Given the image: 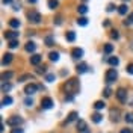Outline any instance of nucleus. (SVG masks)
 <instances>
[{"label": "nucleus", "mask_w": 133, "mask_h": 133, "mask_svg": "<svg viewBox=\"0 0 133 133\" xmlns=\"http://www.w3.org/2000/svg\"><path fill=\"white\" fill-rule=\"evenodd\" d=\"M64 89H65L66 94H71V95L77 94V92H79V80H77V79L68 80V82L64 85Z\"/></svg>", "instance_id": "nucleus-1"}, {"label": "nucleus", "mask_w": 133, "mask_h": 133, "mask_svg": "<svg viewBox=\"0 0 133 133\" xmlns=\"http://www.w3.org/2000/svg\"><path fill=\"white\" fill-rule=\"evenodd\" d=\"M116 77H118V73H116L115 68H110V70H108L106 71V76H104V80H106V83H112L114 80H115Z\"/></svg>", "instance_id": "nucleus-2"}, {"label": "nucleus", "mask_w": 133, "mask_h": 133, "mask_svg": "<svg viewBox=\"0 0 133 133\" xmlns=\"http://www.w3.org/2000/svg\"><path fill=\"white\" fill-rule=\"evenodd\" d=\"M23 123V118L21 116H18V115H14V116H11L8 121H6V124L11 125V127H18V125Z\"/></svg>", "instance_id": "nucleus-3"}, {"label": "nucleus", "mask_w": 133, "mask_h": 133, "mask_svg": "<svg viewBox=\"0 0 133 133\" xmlns=\"http://www.w3.org/2000/svg\"><path fill=\"white\" fill-rule=\"evenodd\" d=\"M27 18H29V21H30V23L38 24V23L41 21V14H39V12H36V11H32V12H29V14H27Z\"/></svg>", "instance_id": "nucleus-4"}, {"label": "nucleus", "mask_w": 133, "mask_h": 133, "mask_svg": "<svg viewBox=\"0 0 133 133\" xmlns=\"http://www.w3.org/2000/svg\"><path fill=\"white\" fill-rule=\"evenodd\" d=\"M39 88H41L39 85H36V83H30V85H27V86L24 88V94L26 95H32V94H35Z\"/></svg>", "instance_id": "nucleus-5"}, {"label": "nucleus", "mask_w": 133, "mask_h": 133, "mask_svg": "<svg viewBox=\"0 0 133 133\" xmlns=\"http://www.w3.org/2000/svg\"><path fill=\"white\" fill-rule=\"evenodd\" d=\"M116 98L119 100L121 103H125V100H127V92H125L124 88H119V89L116 91Z\"/></svg>", "instance_id": "nucleus-6"}, {"label": "nucleus", "mask_w": 133, "mask_h": 133, "mask_svg": "<svg viewBox=\"0 0 133 133\" xmlns=\"http://www.w3.org/2000/svg\"><path fill=\"white\" fill-rule=\"evenodd\" d=\"M41 108L42 109H51L53 108V100L50 97H45V98L41 100Z\"/></svg>", "instance_id": "nucleus-7"}, {"label": "nucleus", "mask_w": 133, "mask_h": 133, "mask_svg": "<svg viewBox=\"0 0 133 133\" xmlns=\"http://www.w3.org/2000/svg\"><path fill=\"white\" fill-rule=\"evenodd\" d=\"M103 61H104V62H109V64H110L112 66H116L118 64H119V59L116 58V56H110V58H104Z\"/></svg>", "instance_id": "nucleus-8"}, {"label": "nucleus", "mask_w": 133, "mask_h": 133, "mask_svg": "<svg viewBox=\"0 0 133 133\" xmlns=\"http://www.w3.org/2000/svg\"><path fill=\"white\" fill-rule=\"evenodd\" d=\"M71 55H73V58L74 59H80V58H83V50L79 49V47H76V49H73Z\"/></svg>", "instance_id": "nucleus-9"}, {"label": "nucleus", "mask_w": 133, "mask_h": 133, "mask_svg": "<svg viewBox=\"0 0 133 133\" xmlns=\"http://www.w3.org/2000/svg\"><path fill=\"white\" fill-rule=\"evenodd\" d=\"M18 35H20L18 32L11 30V32H6V33H5V38H6V39H9V41H14V39H17V38H18Z\"/></svg>", "instance_id": "nucleus-10"}, {"label": "nucleus", "mask_w": 133, "mask_h": 133, "mask_svg": "<svg viewBox=\"0 0 133 133\" xmlns=\"http://www.w3.org/2000/svg\"><path fill=\"white\" fill-rule=\"evenodd\" d=\"M11 62H12V55H11V53H6V55H3L2 64H3V65H9Z\"/></svg>", "instance_id": "nucleus-11"}, {"label": "nucleus", "mask_w": 133, "mask_h": 133, "mask_svg": "<svg viewBox=\"0 0 133 133\" xmlns=\"http://www.w3.org/2000/svg\"><path fill=\"white\" fill-rule=\"evenodd\" d=\"M41 61H42V56H41V55H33L32 58H30V64H32V65H38Z\"/></svg>", "instance_id": "nucleus-12"}, {"label": "nucleus", "mask_w": 133, "mask_h": 133, "mask_svg": "<svg viewBox=\"0 0 133 133\" xmlns=\"http://www.w3.org/2000/svg\"><path fill=\"white\" fill-rule=\"evenodd\" d=\"M77 130H79V132L88 130V129H86V123H85L83 119H77Z\"/></svg>", "instance_id": "nucleus-13"}, {"label": "nucleus", "mask_w": 133, "mask_h": 133, "mask_svg": "<svg viewBox=\"0 0 133 133\" xmlns=\"http://www.w3.org/2000/svg\"><path fill=\"white\" fill-rule=\"evenodd\" d=\"M74 119H77V112H70V115H68V118H66V121L64 124H70V123H73Z\"/></svg>", "instance_id": "nucleus-14"}, {"label": "nucleus", "mask_w": 133, "mask_h": 133, "mask_svg": "<svg viewBox=\"0 0 133 133\" xmlns=\"http://www.w3.org/2000/svg\"><path fill=\"white\" fill-rule=\"evenodd\" d=\"M76 70H77V73H79V74H83V73H86V71H88V65H86V64H79Z\"/></svg>", "instance_id": "nucleus-15"}, {"label": "nucleus", "mask_w": 133, "mask_h": 133, "mask_svg": "<svg viewBox=\"0 0 133 133\" xmlns=\"http://www.w3.org/2000/svg\"><path fill=\"white\" fill-rule=\"evenodd\" d=\"M26 51H29V53H32V51H35V49H36V45H35V42H27V44H26Z\"/></svg>", "instance_id": "nucleus-16"}, {"label": "nucleus", "mask_w": 133, "mask_h": 133, "mask_svg": "<svg viewBox=\"0 0 133 133\" xmlns=\"http://www.w3.org/2000/svg\"><path fill=\"white\" fill-rule=\"evenodd\" d=\"M65 38H66V41L73 42V41H74V39H76V32H73V30H70V32H66Z\"/></svg>", "instance_id": "nucleus-17"}, {"label": "nucleus", "mask_w": 133, "mask_h": 133, "mask_svg": "<svg viewBox=\"0 0 133 133\" xmlns=\"http://www.w3.org/2000/svg\"><path fill=\"white\" fill-rule=\"evenodd\" d=\"M49 58H50L51 62H56V61H59V53H58V51H50Z\"/></svg>", "instance_id": "nucleus-18"}, {"label": "nucleus", "mask_w": 133, "mask_h": 133, "mask_svg": "<svg viewBox=\"0 0 133 133\" xmlns=\"http://www.w3.org/2000/svg\"><path fill=\"white\" fill-rule=\"evenodd\" d=\"M104 106H106V104H104V101H101V100L94 103V109H95V110H101V109H104Z\"/></svg>", "instance_id": "nucleus-19"}, {"label": "nucleus", "mask_w": 133, "mask_h": 133, "mask_svg": "<svg viewBox=\"0 0 133 133\" xmlns=\"http://www.w3.org/2000/svg\"><path fill=\"white\" fill-rule=\"evenodd\" d=\"M9 26H11L12 29H18V27H20V21H18L17 18H12V20H9Z\"/></svg>", "instance_id": "nucleus-20"}, {"label": "nucleus", "mask_w": 133, "mask_h": 133, "mask_svg": "<svg viewBox=\"0 0 133 133\" xmlns=\"http://www.w3.org/2000/svg\"><path fill=\"white\" fill-rule=\"evenodd\" d=\"M92 121H94L95 124H98V123L103 121V116L100 115V114H94V115H92Z\"/></svg>", "instance_id": "nucleus-21"}, {"label": "nucleus", "mask_w": 133, "mask_h": 133, "mask_svg": "<svg viewBox=\"0 0 133 133\" xmlns=\"http://www.w3.org/2000/svg\"><path fill=\"white\" fill-rule=\"evenodd\" d=\"M12 104V98L9 97V95H6L5 98H3V101H2V106H11Z\"/></svg>", "instance_id": "nucleus-22"}, {"label": "nucleus", "mask_w": 133, "mask_h": 133, "mask_svg": "<svg viewBox=\"0 0 133 133\" xmlns=\"http://www.w3.org/2000/svg\"><path fill=\"white\" fill-rule=\"evenodd\" d=\"M118 12H119L121 15H125V14L129 12V8H127V5H121V6L118 8Z\"/></svg>", "instance_id": "nucleus-23"}, {"label": "nucleus", "mask_w": 133, "mask_h": 133, "mask_svg": "<svg viewBox=\"0 0 133 133\" xmlns=\"http://www.w3.org/2000/svg\"><path fill=\"white\" fill-rule=\"evenodd\" d=\"M77 11H79V14H86V12H88V6H86V5H80V6L77 8Z\"/></svg>", "instance_id": "nucleus-24"}, {"label": "nucleus", "mask_w": 133, "mask_h": 133, "mask_svg": "<svg viewBox=\"0 0 133 133\" xmlns=\"http://www.w3.org/2000/svg\"><path fill=\"white\" fill-rule=\"evenodd\" d=\"M11 89V83H2V92H8Z\"/></svg>", "instance_id": "nucleus-25"}, {"label": "nucleus", "mask_w": 133, "mask_h": 133, "mask_svg": "<svg viewBox=\"0 0 133 133\" xmlns=\"http://www.w3.org/2000/svg\"><path fill=\"white\" fill-rule=\"evenodd\" d=\"M77 24H79V26H86V24H88V18H85V17L79 18V20H77Z\"/></svg>", "instance_id": "nucleus-26"}, {"label": "nucleus", "mask_w": 133, "mask_h": 133, "mask_svg": "<svg viewBox=\"0 0 133 133\" xmlns=\"http://www.w3.org/2000/svg\"><path fill=\"white\" fill-rule=\"evenodd\" d=\"M12 76H14V73H11V71H9V73H3V74H2V80L5 82V80H8V79H11Z\"/></svg>", "instance_id": "nucleus-27"}, {"label": "nucleus", "mask_w": 133, "mask_h": 133, "mask_svg": "<svg viewBox=\"0 0 133 133\" xmlns=\"http://www.w3.org/2000/svg\"><path fill=\"white\" fill-rule=\"evenodd\" d=\"M112 50H114V45H112V44H106V45H104V53H106V55L112 53Z\"/></svg>", "instance_id": "nucleus-28"}, {"label": "nucleus", "mask_w": 133, "mask_h": 133, "mask_svg": "<svg viewBox=\"0 0 133 133\" xmlns=\"http://www.w3.org/2000/svg\"><path fill=\"white\" fill-rule=\"evenodd\" d=\"M53 42H55V39H53V36H47V38H45V45H49V47H51V45H53Z\"/></svg>", "instance_id": "nucleus-29"}, {"label": "nucleus", "mask_w": 133, "mask_h": 133, "mask_svg": "<svg viewBox=\"0 0 133 133\" xmlns=\"http://www.w3.org/2000/svg\"><path fill=\"white\" fill-rule=\"evenodd\" d=\"M58 6V0H49V8L50 9H55Z\"/></svg>", "instance_id": "nucleus-30"}, {"label": "nucleus", "mask_w": 133, "mask_h": 133, "mask_svg": "<svg viewBox=\"0 0 133 133\" xmlns=\"http://www.w3.org/2000/svg\"><path fill=\"white\" fill-rule=\"evenodd\" d=\"M132 23H133V12L129 15V18L124 21V26H129V24H132Z\"/></svg>", "instance_id": "nucleus-31"}, {"label": "nucleus", "mask_w": 133, "mask_h": 133, "mask_svg": "<svg viewBox=\"0 0 133 133\" xmlns=\"http://www.w3.org/2000/svg\"><path fill=\"white\" fill-rule=\"evenodd\" d=\"M27 79H32V76H30V74H23L20 79H18V82H26Z\"/></svg>", "instance_id": "nucleus-32"}, {"label": "nucleus", "mask_w": 133, "mask_h": 133, "mask_svg": "<svg viewBox=\"0 0 133 133\" xmlns=\"http://www.w3.org/2000/svg\"><path fill=\"white\" fill-rule=\"evenodd\" d=\"M45 80H47V82H55V80H56V76L55 74H47L45 76Z\"/></svg>", "instance_id": "nucleus-33"}, {"label": "nucleus", "mask_w": 133, "mask_h": 133, "mask_svg": "<svg viewBox=\"0 0 133 133\" xmlns=\"http://www.w3.org/2000/svg\"><path fill=\"white\" fill-rule=\"evenodd\" d=\"M24 104L27 106V108H32V106H33V100L32 98H26L24 100Z\"/></svg>", "instance_id": "nucleus-34"}, {"label": "nucleus", "mask_w": 133, "mask_h": 133, "mask_svg": "<svg viewBox=\"0 0 133 133\" xmlns=\"http://www.w3.org/2000/svg\"><path fill=\"white\" fill-rule=\"evenodd\" d=\"M17 45H18V41L14 39V41H9V49H15Z\"/></svg>", "instance_id": "nucleus-35"}, {"label": "nucleus", "mask_w": 133, "mask_h": 133, "mask_svg": "<svg viewBox=\"0 0 133 133\" xmlns=\"http://www.w3.org/2000/svg\"><path fill=\"white\" fill-rule=\"evenodd\" d=\"M124 119L127 121V123H133V114H127Z\"/></svg>", "instance_id": "nucleus-36"}, {"label": "nucleus", "mask_w": 133, "mask_h": 133, "mask_svg": "<svg viewBox=\"0 0 133 133\" xmlns=\"http://www.w3.org/2000/svg\"><path fill=\"white\" fill-rule=\"evenodd\" d=\"M110 36H112L114 39H118V38H119V33H118V30H112V33H110Z\"/></svg>", "instance_id": "nucleus-37"}, {"label": "nucleus", "mask_w": 133, "mask_h": 133, "mask_svg": "<svg viewBox=\"0 0 133 133\" xmlns=\"http://www.w3.org/2000/svg\"><path fill=\"white\" fill-rule=\"evenodd\" d=\"M11 133H23V129H20V127H14V129L11 130Z\"/></svg>", "instance_id": "nucleus-38"}, {"label": "nucleus", "mask_w": 133, "mask_h": 133, "mask_svg": "<svg viewBox=\"0 0 133 133\" xmlns=\"http://www.w3.org/2000/svg\"><path fill=\"white\" fill-rule=\"evenodd\" d=\"M110 94H112L110 88H106V89H104V97H110Z\"/></svg>", "instance_id": "nucleus-39"}, {"label": "nucleus", "mask_w": 133, "mask_h": 133, "mask_svg": "<svg viewBox=\"0 0 133 133\" xmlns=\"http://www.w3.org/2000/svg\"><path fill=\"white\" fill-rule=\"evenodd\" d=\"M36 71H38V73H39V74H44V73H45V71H47V70H45V66H39V68H38V70H36Z\"/></svg>", "instance_id": "nucleus-40"}, {"label": "nucleus", "mask_w": 133, "mask_h": 133, "mask_svg": "<svg viewBox=\"0 0 133 133\" xmlns=\"http://www.w3.org/2000/svg\"><path fill=\"white\" fill-rule=\"evenodd\" d=\"M114 9H115V6H114V3H109V5H108V12H112Z\"/></svg>", "instance_id": "nucleus-41"}, {"label": "nucleus", "mask_w": 133, "mask_h": 133, "mask_svg": "<svg viewBox=\"0 0 133 133\" xmlns=\"http://www.w3.org/2000/svg\"><path fill=\"white\" fill-rule=\"evenodd\" d=\"M127 73L129 74H133V64H130V65L127 66Z\"/></svg>", "instance_id": "nucleus-42"}, {"label": "nucleus", "mask_w": 133, "mask_h": 133, "mask_svg": "<svg viewBox=\"0 0 133 133\" xmlns=\"http://www.w3.org/2000/svg\"><path fill=\"white\" fill-rule=\"evenodd\" d=\"M73 98H74V95H71V94H66V95H65V100H66V101H71Z\"/></svg>", "instance_id": "nucleus-43"}, {"label": "nucleus", "mask_w": 133, "mask_h": 133, "mask_svg": "<svg viewBox=\"0 0 133 133\" xmlns=\"http://www.w3.org/2000/svg\"><path fill=\"white\" fill-rule=\"evenodd\" d=\"M14 11H20V3H14Z\"/></svg>", "instance_id": "nucleus-44"}, {"label": "nucleus", "mask_w": 133, "mask_h": 133, "mask_svg": "<svg viewBox=\"0 0 133 133\" xmlns=\"http://www.w3.org/2000/svg\"><path fill=\"white\" fill-rule=\"evenodd\" d=\"M55 23H56V24H62V18H61V17H58V18H56V21H55Z\"/></svg>", "instance_id": "nucleus-45"}, {"label": "nucleus", "mask_w": 133, "mask_h": 133, "mask_svg": "<svg viewBox=\"0 0 133 133\" xmlns=\"http://www.w3.org/2000/svg\"><path fill=\"white\" fill-rule=\"evenodd\" d=\"M14 0H3V5H11Z\"/></svg>", "instance_id": "nucleus-46"}, {"label": "nucleus", "mask_w": 133, "mask_h": 133, "mask_svg": "<svg viewBox=\"0 0 133 133\" xmlns=\"http://www.w3.org/2000/svg\"><path fill=\"white\" fill-rule=\"evenodd\" d=\"M121 133H132V130H130V129H123Z\"/></svg>", "instance_id": "nucleus-47"}, {"label": "nucleus", "mask_w": 133, "mask_h": 133, "mask_svg": "<svg viewBox=\"0 0 133 133\" xmlns=\"http://www.w3.org/2000/svg\"><path fill=\"white\" fill-rule=\"evenodd\" d=\"M110 26V21H104V27H109Z\"/></svg>", "instance_id": "nucleus-48"}, {"label": "nucleus", "mask_w": 133, "mask_h": 133, "mask_svg": "<svg viewBox=\"0 0 133 133\" xmlns=\"http://www.w3.org/2000/svg\"><path fill=\"white\" fill-rule=\"evenodd\" d=\"M27 2H29V3H32V5H33V3H36L38 0H27Z\"/></svg>", "instance_id": "nucleus-49"}, {"label": "nucleus", "mask_w": 133, "mask_h": 133, "mask_svg": "<svg viewBox=\"0 0 133 133\" xmlns=\"http://www.w3.org/2000/svg\"><path fill=\"white\" fill-rule=\"evenodd\" d=\"M80 133H89V130H85V132H80Z\"/></svg>", "instance_id": "nucleus-50"}, {"label": "nucleus", "mask_w": 133, "mask_h": 133, "mask_svg": "<svg viewBox=\"0 0 133 133\" xmlns=\"http://www.w3.org/2000/svg\"><path fill=\"white\" fill-rule=\"evenodd\" d=\"M83 2H86V0H83Z\"/></svg>", "instance_id": "nucleus-51"}]
</instances>
